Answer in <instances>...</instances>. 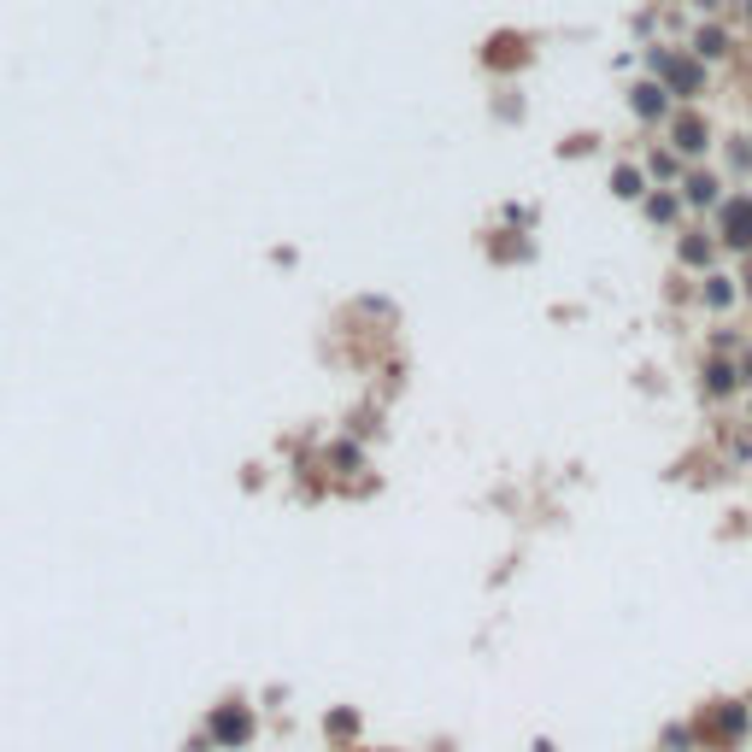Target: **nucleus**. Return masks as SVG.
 I'll use <instances>...</instances> for the list:
<instances>
[{
	"label": "nucleus",
	"mask_w": 752,
	"mask_h": 752,
	"mask_svg": "<svg viewBox=\"0 0 752 752\" xmlns=\"http://www.w3.org/2000/svg\"><path fill=\"white\" fill-rule=\"evenodd\" d=\"M647 65H653V77L664 83V89H670V95H682V100H693V95H700L705 89V60H676V53H647Z\"/></svg>",
	"instance_id": "obj_1"
},
{
	"label": "nucleus",
	"mask_w": 752,
	"mask_h": 752,
	"mask_svg": "<svg viewBox=\"0 0 752 752\" xmlns=\"http://www.w3.org/2000/svg\"><path fill=\"white\" fill-rule=\"evenodd\" d=\"M717 241H723V248H741V253H752V195H735V200H723Z\"/></svg>",
	"instance_id": "obj_2"
},
{
	"label": "nucleus",
	"mask_w": 752,
	"mask_h": 752,
	"mask_svg": "<svg viewBox=\"0 0 752 752\" xmlns=\"http://www.w3.org/2000/svg\"><path fill=\"white\" fill-rule=\"evenodd\" d=\"M670 141H676V153H682V159H700L705 148H712V124H705L700 112H682V118L670 124Z\"/></svg>",
	"instance_id": "obj_3"
},
{
	"label": "nucleus",
	"mask_w": 752,
	"mask_h": 752,
	"mask_svg": "<svg viewBox=\"0 0 752 752\" xmlns=\"http://www.w3.org/2000/svg\"><path fill=\"white\" fill-rule=\"evenodd\" d=\"M524 60H529V36H512V30H500L482 48V65L488 71H512V65H524Z\"/></svg>",
	"instance_id": "obj_4"
},
{
	"label": "nucleus",
	"mask_w": 752,
	"mask_h": 752,
	"mask_svg": "<svg viewBox=\"0 0 752 752\" xmlns=\"http://www.w3.org/2000/svg\"><path fill=\"white\" fill-rule=\"evenodd\" d=\"M629 106H635V118H664V112H670V89H664V83L653 77V83H635L629 89Z\"/></svg>",
	"instance_id": "obj_5"
},
{
	"label": "nucleus",
	"mask_w": 752,
	"mask_h": 752,
	"mask_svg": "<svg viewBox=\"0 0 752 752\" xmlns=\"http://www.w3.org/2000/svg\"><path fill=\"white\" fill-rule=\"evenodd\" d=\"M253 735V717L241 712V705H224L218 717H212V741H224V747H241Z\"/></svg>",
	"instance_id": "obj_6"
},
{
	"label": "nucleus",
	"mask_w": 752,
	"mask_h": 752,
	"mask_svg": "<svg viewBox=\"0 0 752 752\" xmlns=\"http://www.w3.org/2000/svg\"><path fill=\"white\" fill-rule=\"evenodd\" d=\"M688 53H693V60H723V53H729V36H723L717 24H700L693 41H688Z\"/></svg>",
	"instance_id": "obj_7"
},
{
	"label": "nucleus",
	"mask_w": 752,
	"mask_h": 752,
	"mask_svg": "<svg viewBox=\"0 0 752 752\" xmlns=\"http://www.w3.org/2000/svg\"><path fill=\"white\" fill-rule=\"evenodd\" d=\"M717 177H712V171H693V177L682 183V200H688V206H712V200H717Z\"/></svg>",
	"instance_id": "obj_8"
},
{
	"label": "nucleus",
	"mask_w": 752,
	"mask_h": 752,
	"mask_svg": "<svg viewBox=\"0 0 752 752\" xmlns=\"http://www.w3.org/2000/svg\"><path fill=\"white\" fill-rule=\"evenodd\" d=\"M735 383H741V376H735L729 365H723V359H712V365H705V394H735Z\"/></svg>",
	"instance_id": "obj_9"
},
{
	"label": "nucleus",
	"mask_w": 752,
	"mask_h": 752,
	"mask_svg": "<svg viewBox=\"0 0 752 752\" xmlns=\"http://www.w3.org/2000/svg\"><path fill=\"white\" fill-rule=\"evenodd\" d=\"M676 253H682V265L705 271V265H712V236H682V248H676Z\"/></svg>",
	"instance_id": "obj_10"
},
{
	"label": "nucleus",
	"mask_w": 752,
	"mask_h": 752,
	"mask_svg": "<svg viewBox=\"0 0 752 752\" xmlns=\"http://www.w3.org/2000/svg\"><path fill=\"white\" fill-rule=\"evenodd\" d=\"M612 195H617V200H641V171H635V165H617V171H612Z\"/></svg>",
	"instance_id": "obj_11"
},
{
	"label": "nucleus",
	"mask_w": 752,
	"mask_h": 752,
	"mask_svg": "<svg viewBox=\"0 0 752 752\" xmlns=\"http://www.w3.org/2000/svg\"><path fill=\"white\" fill-rule=\"evenodd\" d=\"M676 206H682L676 195H653V200H647V218H653V224H670V218H676Z\"/></svg>",
	"instance_id": "obj_12"
},
{
	"label": "nucleus",
	"mask_w": 752,
	"mask_h": 752,
	"mask_svg": "<svg viewBox=\"0 0 752 752\" xmlns=\"http://www.w3.org/2000/svg\"><path fill=\"white\" fill-rule=\"evenodd\" d=\"M705 300H712V306H729V300H735L729 277H712V288H705Z\"/></svg>",
	"instance_id": "obj_13"
},
{
	"label": "nucleus",
	"mask_w": 752,
	"mask_h": 752,
	"mask_svg": "<svg viewBox=\"0 0 752 752\" xmlns=\"http://www.w3.org/2000/svg\"><path fill=\"white\" fill-rule=\"evenodd\" d=\"M653 177H676V153H653Z\"/></svg>",
	"instance_id": "obj_14"
},
{
	"label": "nucleus",
	"mask_w": 752,
	"mask_h": 752,
	"mask_svg": "<svg viewBox=\"0 0 752 752\" xmlns=\"http://www.w3.org/2000/svg\"><path fill=\"white\" fill-rule=\"evenodd\" d=\"M741 288H747V294H752V253H747V271H741Z\"/></svg>",
	"instance_id": "obj_15"
},
{
	"label": "nucleus",
	"mask_w": 752,
	"mask_h": 752,
	"mask_svg": "<svg viewBox=\"0 0 752 752\" xmlns=\"http://www.w3.org/2000/svg\"><path fill=\"white\" fill-rule=\"evenodd\" d=\"M747 159H752V148H747Z\"/></svg>",
	"instance_id": "obj_16"
}]
</instances>
